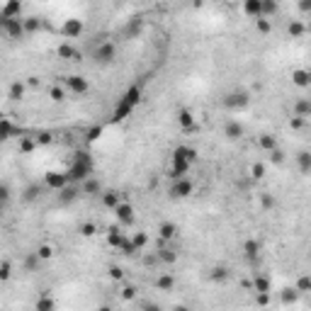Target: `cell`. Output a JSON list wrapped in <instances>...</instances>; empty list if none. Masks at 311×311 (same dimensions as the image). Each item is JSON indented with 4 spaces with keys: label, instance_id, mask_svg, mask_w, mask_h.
Here are the masks:
<instances>
[{
    "label": "cell",
    "instance_id": "obj_26",
    "mask_svg": "<svg viewBox=\"0 0 311 311\" xmlns=\"http://www.w3.org/2000/svg\"><path fill=\"white\" fill-rule=\"evenodd\" d=\"M22 27H24V34H34V32H39L42 29V20L39 17H24L22 20Z\"/></svg>",
    "mask_w": 311,
    "mask_h": 311
},
{
    "label": "cell",
    "instance_id": "obj_14",
    "mask_svg": "<svg viewBox=\"0 0 311 311\" xmlns=\"http://www.w3.org/2000/svg\"><path fill=\"white\" fill-rule=\"evenodd\" d=\"M17 134H22V129L12 124L5 115H0V141H7V139H12V136H17Z\"/></svg>",
    "mask_w": 311,
    "mask_h": 311
},
{
    "label": "cell",
    "instance_id": "obj_33",
    "mask_svg": "<svg viewBox=\"0 0 311 311\" xmlns=\"http://www.w3.org/2000/svg\"><path fill=\"white\" fill-rule=\"evenodd\" d=\"M131 243H134L136 250H144L148 246V234H146V231H136V234L131 236Z\"/></svg>",
    "mask_w": 311,
    "mask_h": 311
},
{
    "label": "cell",
    "instance_id": "obj_59",
    "mask_svg": "<svg viewBox=\"0 0 311 311\" xmlns=\"http://www.w3.org/2000/svg\"><path fill=\"white\" fill-rule=\"evenodd\" d=\"M263 207H265V209H270V207H275V199H270V197L265 194V197H263Z\"/></svg>",
    "mask_w": 311,
    "mask_h": 311
},
{
    "label": "cell",
    "instance_id": "obj_34",
    "mask_svg": "<svg viewBox=\"0 0 311 311\" xmlns=\"http://www.w3.org/2000/svg\"><path fill=\"white\" fill-rule=\"evenodd\" d=\"M253 22H255V29H258L260 34H270V32H272V20H267V17H255Z\"/></svg>",
    "mask_w": 311,
    "mask_h": 311
},
{
    "label": "cell",
    "instance_id": "obj_9",
    "mask_svg": "<svg viewBox=\"0 0 311 311\" xmlns=\"http://www.w3.org/2000/svg\"><path fill=\"white\" fill-rule=\"evenodd\" d=\"M248 102H250V95L246 90H236V93H229L224 97V105L229 110H243V107H248Z\"/></svg>",
    "mask_w": 311,
    "mask_h": 311
},
{
    "label": "cell",
    "instance_id": "obj_32",
    "mask_svg": "<svg viewBox=\"0 0 311 311\" xmlns=\"http://www.w3.org/2000/svg\"><path fill=\"white\" fill-rule=\"evenodd\" d=\"M260 12H263V17H275L277 15V2L275 0H260Z\"/></svg>",
    "mask_w": 311,
    "mask_h": 311
},
{
    "label": "cell",
    "instance_id": "obj_35",
    "mask_svg": "<svg viewBox=\"0 0 311 311\" xmlns=\"http://www.w3.org/2000/svg\"><path fill=\"white\" fill-rule=\"evenodd\" d=\"M287 32H289V37H292V39H299V37L307 32V27H304L299 20H292V22H289V27H287Z\"/></svg>",
    "mask_w": 311,
    "mask_h": 311
},
{
    "label": "cell",
    "instance_id": "obj_8",
    "mask_svg": "<svg viewBox=\"0 0 311 311\" xmlns=\"http://www.w3.org/2000/svg\"><path fill=\"white\" fill-rule=\"evenodd\" d=\"M83 29H85L83 20H78V17H68V20L61 24V37H66V39H78V37L83 34Z\"/></svg>",
    "mask_w": 311,
    "mask_h": 311
},
{
    "label": "cell",
    "instance_id": "obj_44",
    "mask_svg": "<svg viewBox=\"0 0 311 311\" xmlns=\"http://www.w3.org/2000/svg\"><path fill=\"white\" fill-rule=\"evenodd\" d=\"M37 255H39V260H51V258H54V248H51L49 243H42V246L37 248Z\"/></svg>",
    "mask_w": 311,
    "mask_h": 311
},
{
    "label": "cell",
    "instance_id": "obj_40",
    "mask_svg": "<svg viewBox=\"0 0 311 311\" xmlns=\"http://www.w3.org/2000/svg\"><path fill=\"white\" fill-rule=\"evenodd\" d=\"M299 294H307V292H311V277L309 275H302L299 280H297V287H294Z\"/></svg>",
    "mask_w": 311,
    "mask_h": 311
},
{
    "label": "cell",
    "instance_id": "obj_7",
    "mask_svg": "<svg viewBox=\"0 0 311 311\" xmlns=\"http://www.w3.org/2000/svg\"><path fill=\"white\" fill-rule=\"evenodd\" d=\"M194 192V183L190 180V178H175L173 180V185H170V197L173 199H187L190 194Z\"/></svg>",
    "mask_w": 311,
    "mask_h": 311
},
{
    "label": "cell",
    "instance_id": "obj_39",
    "mask_svg": "<svg viewBox=\"0 0 311 311\" xmlns=\"http://www.w3.org/2000/svg\"><path fill=\"white\" fill-rule=\"evenodd\" d=\"M78 234H80V236H85V239H90V236H95V234H97V226H95L93 221H85V224H80V226H78Z\"/></svg>",
    "mask_w": 311,
    "mask_h": 311
},
{
    "label": "cell",
    "instance_id": "obj_28",
    "mask_svg": "<svg viewBox=\"0 0 311 311\" xmlns=\"http://www.w3.org/2000/svg\"><path fill=\"white\" fill-rule=\"evenodd\" d=\"M243 255H246L248 260H255V258L260 255V243H258L255 239H248V241L243 243Z\"/></svg>",
    "mask_w": 311,
    "mask_h": 311
},
{
    "label": "cell",
    "instance_id": "obj_50",
    "mask_svg": "<svg viewBox=\"0 0 311 311\" xmlns=\"http://www.w3.org/2000/svg\"><path fill=\"white\" fill-rule=\"evenodd\" d=\"M250 175H253L255 180L265 178V166H263V163H253V168H250Z\"/></svg>",
    "mask_w": 311,
    "mask_h": 311
},
{
    "label": "cell",
    "instance_id": "obj_57",
    "mask_svg": "<svg viewBox=\"0 0 311 311\" xmlns=\"http://www.w3.org/2000/svg\"><path fill=\"white\" fill-rule=\"evenodd\" d=\"M7 199H10V187L0 185V202H7Z\"/></svg>",
    "mask_w": 311,
    "mask_h": 311
},
{
    "label": "cell",
    "instance_id": "obj_55",
    "mask_svg": "<svg viewBox=\"0 0 311 311\" xmlns=\"http://www.w3.org/2000/svg\"><path fill=\"white\" fill-rule=\"evenodd\" d=\"M110 277L112 280H122L124 277V270L122 267H110Z\"/></svg>",
    "mask_w": 311,
    "mask_h": 311
},
{
    "label": "cell",
    "instance_id": "obj_23",
    "mask_svg": "<svg viewBox=\"0 0 311 311\" xmlns=\"http://www.w3.org/2000/svg\"><path fill=\"white\" fill-rule=\"evenodd\" d=\"M253 292H255V294H258V292H272V282H270V277H265V275L253 277Z\"/></svg>",
    "mask_w": 311,
    "mask_h": 311
},
{
    "label": "cell",
    "instance_id": "obj_48",
    "mask_svg": "<svg viewBox=\"0 0 311 311\" xmlns=\"http://www.w3.org/2000/svg\"><path fill=\"white\" fill-rule=\"evenodd\" d=\"M54 307H56V304H54V299H49V297H42V299L37 302V309L39 311H51Z\"/></svg>",
    "mask_w": 311,
    "mask_h": 311
},
{
    "label": "cell",
    "instance_id": "obj_60",
    "mask_svg": "<svg viewBox=\"0 0 311 311\" xmlns=\"http://www.w3.org/2000/svg\"><path fill=\"white\" fill-rule=\"evenodd\" d=\"M39 83H42V80H39L37 75H32V78L27 80V85H32V88H39Z\"/></svg>",
    "mask_w": 311,
    "mask_h": 311
},
{
    "label": "cell",
    "instance_id": "obj_45",
    "mask_svg": "<svg viewBox=\"0 0 311 311\" xmlns=\"http://www.w3.org/2000/svg\"><path fill=\"white\" fill-rule=\"evenodd\" d=\"M100 136H102V126H100V124L90 126V129H88V134H85V139H88V141H97Z\"/></svg>",
    "mask_w": 311,
    "mask_h": 311
},
{
    "label": "cell",
    "instance_id": "obj_4",
    "mask_svg": "<svg viewBox=\"0 0 311 311\" xmlns=\"http://www.w3.org/2000/svg\"><path fill=\"white\" fill-rule=\"evenodd\" d=\"M0 32H2L7 39H12V42H20V39L27 37V34H24V27H22V17L7 20V17L0 15Z\"/></svg>",
    "mask_w": 311,
    "mask_h": 311
},
{
    "label": "cell",
    "instance_id": "obj_2",
    "mask_svg": "<svg viewBox=\"0 0 311 311\" xmlns=\"http://www.w3.org/2000/svg\"><path fill=\"white\" fill-rule=\"evenodd\" d=\"M93 168H95V163H93L90 153H85V151H78V153L73 156V163H71V168L66 170V178H68V183H75V185H80L85 178H90V175H93Z\"/></svg>",
    "mask_w": 311,
    "mask_h": 311
},
{
    "label": "cell",
    "instance_id": "obj_1",
    "mask_svg": "<svg viewBox=\"0 0 311 311\" xmlns=\"http://www.w3.org/2000/svg\"><path fill=\"white\" fill-rule=\"evenodd\" d=\"M197 161V151L190 148V146H175L173 156H170V178H183L187 175V170L194 166Z\"/></svg>",
    "mask_w": 311,
    "mask_h": 311
},
{
    "label": "cell",
    "instance_id": "obj_37",
    "mask_svg": "<svg viewBox=\"0 0 311 311\" xmlns=\"http://www.w3.org/2000/svg\"><path fill=\"white\" fill-rule=\"evenodd\" d=\"M141 27H144L141 17H134V20L124 27V37H134V34H139V32H141Z\"/></svg>",
    "mask_w": 311,
    "mask_h": 311
},
{
    "label": "cell",
    "instance_id": "obj_38",
    "mask_svg": "<svg viewBox=\"0 0 311 311\" xmlns=\"http://www.w3.org/2000/svg\"><path fill=\"white\" fill-rule=\"evenodd\" d=\"M37 148V141L29 136H20V153H32Z\"/></svg>",
    "mask_w": 311,
    "mask_h": 311
},
{
    "label": "cell",
    "instance_id": "obj_58",
    "mask_svg": "<svg viewBox=\"0 0 311 311\" xmlns=\"http://www.w3.org/2000/svg\"><path fill=\"white\" fill-rule=\"evenodd\" d=\"M299 10H302V12L307 15V12L311 10V0H299Z\"/></svg>",
    "mask_w": 311,
    "mask_h": 311
},
{
    "label": "cell",
    "instance_id": "obj_52",
    "mask_svg": "<svg viewBox=\"0 0 311 311\" xmlns=\"http://www.w3.org/2000/svg\"><path fill=\"white\" fill-rule=\"evenodd\" d=\"M10 275H12L10 265H7V263H0V282H7V280H10Z\"/></svg>",
    "mask_w": 311,
    "mask_h": 311
},
{
    "label": "cell",
    "instance_id": "obj_29",
    "mask_svg": "<svg viewBox=\"0 0 311 311\" xmlns=\"http://www.w3.org/2000/svg\"><path fill=\"white\" fill-rule=\"evenodd\" d=\"M258 146H260L263 151H272V148H277V139H275L272 134H260V136H258Z\"/></svg>",
    "mask_w": 311,
    "mask_h": 311
},
{
    "label": "cell",
    "instance_id": "obj_18",
    "mask_svg": "<svg viewBox=\"0 0 311 311\" xmlns=\"http://www.w3.org/2000/svg\"><path fill=\"white\" fill-rule=\"evenodd\" d=\"M56 56H59V59H66V61H83V54H80L78 49H73L71 44H61V47L56 49Z\"/></svg>",
    "mask_w": 311,
    "mask_h": 311
},
{
    "label": "cell",
    "instance_id": "obj_11",
    "mask_svg": "<svg viewBox=\"0 0 311 311\" xmlns=\"http://www.w3.org/2000/svg\"><path fill=\"white\" fill-rule=\"evenodd\" d=\"M66 85H68V90H71L73 95H85V93L90 90V83H88V78H83V75H66Z\"/></svg>",
    "mask_w": 311,
    "mask_h": 311
},
{
    "label": "cell",
    "instance_id": "obj_19",
    "mask_svg": "<svg viewBox=\"0 0 311 311\" xmlns=\"http://www.w3.org/2000/svg\"><path fill=\"white\" fill-rule=\"evenodd\" d=\"M292 83L297 85V88H309L311 85V73L307 68H294L292 71Z\"/></svg>",
    "mask_w": 311,
    "mask_h": 311
},
{
    "label": "cell",
    "instance_id": "obj_63",
    "mask_svg": "<svg viewBox=\"0 0 311 311\" xmlns=\"http://www.w3.org/2000/svg\"><path fill=\"white\" fill-rule=\"evenodd\" d=\"M231 2H234V0H231Z\"/></svg>",
    "mask_w": 311,
    "mask_h": 311
},
{
    "label": "cell",
    "instance_id": "obj_25",
    "mask_svg": "<svg viewBox=\"0 0 311 311\" xmlns=\"http://www.w3.org/2000/svg\"><path fill=\"white\" fill-rule=\"evenodd\" d=\"M100 197H102V204H105L107 209H115V207L120 204V192H117V190H107V192H100Z\"/></svg>",
    "mask_w": 311,
    "mask_h": 311
},
{
    "label": "cell",
    "instance_id": "obj_22",
    "mask_svg": "<svg viewBox=\"0 0 311 311\" xmlns=\"http://www.w3.org/2000/svg\"><path fill=\"white\" fill-rule=\"evenodd\" d=\"M243 15L255 20V17H263L260 12V0H243Z\"/></svg>",
    "mask_w": 311,
    "mask_h": 311
},
{
    "label": "cell",
    "instance_id": "obj_56",
    "mask_svg": "<svg viewBox=\"0 0 311 311\" xmlns=\"http://www.w3.org/2000/svg\"><path fill=\"white\" fill-rule=\"evenodd\" d=\"M267 302H270V292H258V304L265 307Z\"/></svg>",
    "mask_w": 311,
    "mask_h": 311
},
{
    "label": "cell",
    "instance_id": "obj_43",
    "mask_svg": "<svg viewBox=\"0 0 311 311\" xmlns=\"http://www.w3.org/2000/svg\"><path fill=\"white\" fill-rule=\"evenodd\" d=\"M34 141H37V146H49L54 141V136H51V131H37Z\"/></svg>",
    "mask_w": 311,
    "mask_h": 311
},
{
    "label": "cell",
    "instance_id": "obj_3",
    "mask_svg": "<svg viewBox=\"0 0 311 311\" xmlns=\"http://www.w3.org/2000/svg\"><path fill=\"white\" fill-rule=\"evenodd\" d=\"M141 102V88L139 85H131L129 90H126L124 95L120 97V102L115 105V112H112V122L115 124H120V122H124L126 117L136 110V105Z\"/></svg>",
    "mask_w": 311,
    "mask_h": 311
},
{
    "label": "cell",
    "instance_id": "obj_24",
    "mask_svg": "<svg viewBox=\"0 0 311 311\" xmlns=\"http://www.w3.org/2000/svg\"><path fill=\"white\" fill-rule=\"evenodd\" d=\"M224 134H226V139H234V141H236V139H241V136H243V126L231 120V122H226V124H224Z\"/></svg>",
    "mask_w": 311,
    "mask_h": 311
},
{
    "label": "cell",
    "instance_id": "obj_5",
    "mask_svg": "<svg viewBox=\"0 0 311 311\" xmlns=\"http://www.w3.org/2000/svg\"><path fill=\"white\" fill-rule=\"evenodd\" d=\"M107 243H110L112 248H117L120 253H124V255H134V253H139V250L134 248L131 239H126L120 229H110V234H107Z\"/></svg>",
    "mask_w": 311,
    "mask_h": 311
},
{
    "label": "cell",
    "instance_id": "obj_20",
    "mask_svg": "<svg viewBox=\"0 0 311 311\" xmlns=\"http://www.w3.org/2000/svg\"><path fill=\"white\" fill-rule=\"evenodd\" d=\"M24 90H27V85H24L22 80H15V83H10V88H7V100H12V102H20V100L24 97Z\"/></svg>",
    "mask_w": 311,
    "mask_h": 311
},
{
    "label": "cell",
    "instance_id": "obj_6",
    "mask_svg": "<svg viewBox=\"0 0 311 311\" xmlns=\"http://www.w3.org/2000/svg\"><path fill=\"white\" fill-rule=\"evenodd\" d=\"M93 59H95V63H100V66H110V63L117 59V44L115 42H100L95 47V51H93Z\"/></svg>",
    "mask_w": 311,
    "mask_h": 311
},
{
    "label": "cell",
    "instance_id": "obj_13",
    "mask_svg": "<svg viewBox=\"0 0 311 311\" xmlns=\"http://www.w3.org/2000/svg\"><path fill=\"white\" fill-rule=\"evenodd\" d=\"M0 15L7 17V20H17V17H22V0H5Z\"/></svg>",
    "mask_w": 311,
    "mask_h": 311
},
{
    "label": "cell",
    "instance_id": "obj_10",
    "mask_svg": "<svg viewBox=\"0 0 311 311\" xmlns=\"http://www.w3.org/2000/svg\"><path fill=\"white\" fill-rule=\"evenodd\" d=\"M115 214H117V221H120V224H124V226H131V224H134V219H136L134 207H131L129 202H122V199H120V204L115 207Z\"/></svg>",
    "mask_w": 311,
    "mask_h": 311
},
{
    "label": "cell",
    "instance_id": "obj_30",
    "mask_svg": "<svg viewBox=\"0 0 311 311\" xmlns=\"http://www.w3.org/2000/svg\"><path fill=\"white\" fill-rule=\"evenodd\" d=\"M294 115H297V117H304V120H307V117H311V100L302 97V100L294 105Z\"/></svg>",
    "mask_w": 311,
    "mask_h": 311
},
{
    "label": "cell",
    "instance_id": "obj_15",
    "mask_svg": "<svg viewBox=\"0 0 311 311\" xmlns=\"http://www.w3.org/2000/svg\"><path fill=\"white\" fill-rule=\"evenodd\" d=\"M78 194H80V187L75 185V183H68L66 187L59 190V202H61V204H71V202L78 199Z\"/></svg>",
    "mask_w": 311,
    "mask_h": 311
},
{
    "label": "cell",
    "instance_id": "obj_47",
    "mask_svg": "<svg viewBox=\"0 0 311 311\" xmlns=\"http://www.w3.org/2000/svg\"><path fill=\"white\" fill-rule=\"evenodd\" d=\"M37 265H39V255H37V250H34V253H29V255L24 258V267H27V270H34Z\"/></svg>",
    "mask_w": 311,
    "mask_h": 311
},
{
    "label": "cell",
    "instance_id": "obj_54",
    "mask_svg": "<svg viewBox=\"0 0 311 311\" xmlns=\"http://www.w3.org/2000/svg\"><path fill=\"white\" fill-rule=\"evenodd\" d=\"M304 122H307L304 117H297V115H294V117L289 120V126H292V129H302V126H304Z\"/></svg>",
    "mask_w": 311,
    "mask_h": 311
},
{
    "label": "cell",
    "instance_id": "obj_36",
    "mask_svg": "<svg viewBox=\"0 0 311 311\" xmlns=\"http://www.w3.org/2000/svg\"><path fill=\"white\" fill-rule=\"evenodd\" d=\"M156 258H158L161 263H168V265H173V263L178 260V253H175L173 248H161V250H158V255H156Z\"/></svg>",
    "mask_w": 311,
    "mask_h": 311
},
{
    "label": "cell",
    "instance_id": "obj_12",
    "mask_svg": "<svg viewBox=\"0 0 311 311\" xmlns=\"http://www.w3.org/2000/svg\"><path fill=\"white\" fill-rule=\"evenodd\" d=\"M44 185L49 187V190H61V187L68 185V178H66V173H56V170H49L47 175H44Z\"/></svg>",
    "mask_w": 311,
    "mask_h": 311
},
{
    "label": "cell",
    "instance_id": "obj_31",
    "mask_svg": "<svg viewBox=\"0 0 311 311\" xmlns=\"http://www.w3.org/2000/svg\"><path fill=\"white\" fill-rule=\"evenodd\" d=\"M297 163H299V170H302L304 175H307V173H311V153H309V151H299Z\"/></svg>",
    "mask_w": 311,
    "mask_h": 311
},
{
    "label": "cell",
    "instance_id": "obj_61",
    "mask_svg": "<svg viewBox=\"0 0 311 311\" xmlns=\"http://www.w3.org/2000/svg\"><path fill=\"white\" fill-rule=\"evenodd\" d=\"M2 204H5V202H0V212H2Z\"/></svg>",
    "mask_w": 311,
    "mask_h": 311
},
{
    "label": "cell",
    "instance_id": "obj_41",
    "mask_svg": "<svg viewBox=\"0 0 311 311\" xmlns=\"http://www.w3.org/2000/svg\"><path fill=\"white\" fill-rule=\"evenodd\" d=\"M229 277V270L224 267V265H216V267H212V280L214 282H224Z\"/></svg>",
    "mask_w": 311,
    "mask_h": 311
},
{
    "label": "cell",
    "instance_id": "obj_17",
    "mask_svg": "<svg viewBox=\"0 0 311 311\" xmlns=\"http://www.w3.org/2000/svg\"><path fill=\"white\" fill-rule=\"evenodd\" d=\"M175 120H178V124L183 126V131H192V129H197V122H194V115L183 107V110H178V115H175Z\"/></svg>",
    "mask_w": 311,
    "mask_h": 311
},
{
    "label": "cell",
    "instance_id": "obj_27",
    "mask_svg": "<svg viewBox=\"0 0 311 311\" xmlns=\"http://www.w3.org/2000/svg\"><path fill=\"white\" fill-rule=\"evenodd\" d=\"M156 289H161V292L175 289V277H173V275H161V277L156 280Z\"/></svg>",
    "mask_w": 311,
    "mask_h": 311
},
{
    "label": "cell",
    "instance_id": "obj_53",
    "mask_svg": "<svg viewBox=\"0 0 311 311\" xmlns=\"http://www.w3.org/2000/svg\"><path fill=\"white\" fill-rule=\"evenodd\" d=\"M134 297H136V287H124V289H122V299L131 302Z\"/></svg>",
    "mask_w": 311,
    "mask_h": 311
},
{
    "label": "cell",
    "instance_id": "obj_46",
    "mask_svg": "<svg viewBox=\"0 0 311 311\" xmlns=\"http://www.w3.org/2000/svg\"><path fill=\"white\" fill-rule=\"evenodd\" d=\"M267 153H270V158H272L275 166L285 163V151H282V148H272V151H267Z\"/></svg>",
    "mask_w": 311,
    "mask_h": 311
},
{
    "label": "cell",
    "instance_id": "obj_42",
    "mask_svg": "<svg viewBox=\"0 0 311 311\" xmlns=\"http://www.w3.org/2000/svg\"><path fill=\"white\" fill-rule=\"evenodd\" d=\"M297 299H299V292H297L294 287H292V289H289V287L282 289V304H294Z\"/></svg>",
    "mask_w": 311,
    "mask_h": 311
},
{
    "label": "cell",
    "instance_id": "obj_21",
    "mask_svg": "<svg viewBox=\"0 0 311 311\" xmlns=\"http://www.w3.org/2000/svg\"><path fill=\"white\" fill-rule=\"evenodd\" d=\"M158 236H161L163 241H173V239L178 236V226H175L173 221H163V224L158 226Z\"/></svg>",
    "mask_w": 311,
    "mask_h": 311
},
{
    "label": "cell",
    "instance_id": "obj_49",
    "mask_svg": "<svg viewBox=\"0 0 311 311\" xmlns=\"http://www.w3.org/2000/svg\"><path fill=\"white\" fill-rule=\"evenodd\" d=\"M49 95H51V100H54V102H63V100H66V90L59 88V85H54Z\"/></svg>",
    "mask_w": 311,
    "mask_h": 311
},
{
    "label": "cell",
    "instance_id": "obj_16",
    "mask_svg": "<svg viewBox=\"0 0 311 311\" xmlns=\"http://www.w3.org/2000/svg\"><path fill=\"white\" fill-rule=\"evenodd\" d=\"M102 192V183L97 180V178H85L83 183H80V194H88V197H95V194H100Z\"/></svg>",
    "mask_w": 311,
    "mask_h": 311
},
{
    "label": "cell",
    "instance_id": "obj_51",
    "mask_svg": "<svg viewBox=\"0 0 311 311\" xmlns=\"http://www.w3.org/2000/svg\"><path fill=\"white\" fill-rule=\"evenodd\" d=\"M37 197H39V185H29L24 190V199H27V202H32V199H37Z\"/></svg>",
    "mask_w": 311,
    "mask_h": 311
},
{
    "label": "cell",
    "instance_id": "obj_62",
    "mask_svg": "<svg viewBox=\"0 0 311 311\" xmlns=\"http://www.w3.org/2000/svg\"><path fill=\"white\" fill-rule=\"evenodd\" d=\"M216 2H224V0H216Z\"/></svg>",
    "mask_w": 311,
    "mask_h": 311
}]
</instances>
